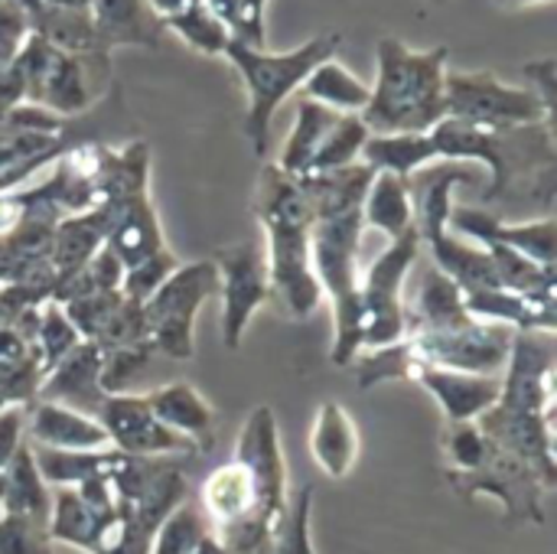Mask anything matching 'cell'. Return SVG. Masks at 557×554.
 Wrapping results in <instances>:
<instances>
[{
	"mask_svg": "<svg viewBox=\"0 0 557 554\" xmlns=\"http://www.w3.org/2000/svg\"><path fill=\"white\" fill-rule=\"evenodd\" d=\"M379 78L369 88L362 121L372 134L431 131L447 118V46L411 49L395 36L375 42Z\"/></svg>",
	"mask_w": 557,
	"mask_h": 554,
	"instance_id": "1",
	"label": "cell"
},
{
	"mask_svg": "<svg viewBox=\"0 0 557 554\" xmlns=\"http://www.w3.org/2000/svg\"><path fill=\"white\" fill-rule=\"evenodd\" d=\"M441 444L447 457V483L460 496H493L503 503L512 526H545V493L552 490L529 464L496 447L476 421L447 424Z\"/></svg>",
	"mask_w": 557,
	"mask_h": 554,
	"instance_id": "2",
	"label": "cell"
},
{
	"mask_svg": "<svg viewBox=\"0 0 557 554\" xmlns=\"http://www.w3.org/2000/svg\"><path fill=\"white\" fill-rule=\"evenodd\" d=\"M343 46V33H320L313 39H307L297 49L287 52H268L248 42L232 39L225 49V59L232 62V69L238 72L245 91H248V111H245V137L251 140V150L258 157L268 153L271 144V121L277 114V108L304 88L307 75L326 62L336 59Z\"/></svg>",
	"mask_w": 557,
	"mask_h": 554,
	"instance_id": "3",
	"label": "cell"
},
{
	"mask_svg": "<svg viewBox=\"0 0 557 554\" xmlns=\"http://www.w3.org/2000/svg\"><path fill=\"white\" fill-rule=\"evenodd\" d=\"M362 209H343L313 216L310 225V261L320 291L333 307V366L346 369L362 353V297H359V242Z\"/></svg>",
	"mask_w": 557,
	"mask_h": 554,
	"instance_id": "4",
	"label": "cell"
},
{
	"mask_svg": "<svg viewBox=\"0 0 557 554\" xmlns=\"http://www.w3.org/2000/svg\"><path fill=\"white\" fill-rule=\"evenodd\" d=\"M219 294V271L212 258L202 261H180V268L144 300V327L147 343L157 356L173 362H189L196 353L193 323L206 300Z\"/></svg>",
	"mask_w": 557,
	"mask_h": 554,
	"instance_id": "5",
	"label": "cell"
},
{
	"mask_svg": "<svg viewBox=\"0 0 557 554\" xmlns=\"http://www.w3.org/2000/svg\"><path fill=\"white\" fill-rule=\"evenodd\" d=\"M447 118H460L476 127L509 131L548 124L555 131V114L542 104L532 88L506 85L496 72H450L444 82Z\"/></svg>",
	"mask_w": 557,
	"mask_h": 554,
	"instance_id": "6",
	"label": "cell"
},
{
	"mask_svg": "<svg viewBox=\"0 0 557 554\" xmlns=\"http://www.w3.org/2000/svg\"><path fill=\"white\" fill-rule=\"evenodd\" d=\"M421 232L411 225L372 261L359 281L362 297V349H382L405 340L408 310H405V278L421 255Z\"/></svg>",
	"mask_w": 557,
	"mask_h": 554,
	"instance_id": "7",
	"label": "cell"
},
{
	"mask_svg": "<svg viewBox=\"0 0 557 554\" xmlns=\"http://www.w3.org/2000/svg\"><path fill=\"white\" fill-rule=\"evenodd\" d=\"M512 333L516 330L499 323L467 320L441 330H408L405 340L414 346L424 366H441L473 376H503L512 349Z\"/></svg>",
	"mask_w": 557,
	"mask_h": 554,
	"instance_id": "8",
	"label": "cell"
},
{
	"mask_svg": "<svg viewBox=\"0 0 557 554\" xmlns=\"http://www.w3.org/2000/svg\"><path fill=\"white\" fill-rule=\"evenodd\" d=\"M212 264L219 271L222 291V340L228 349H238L251 327V317L274 297L264 248L258 242L222 245L212 255Z\"/></svg>",
	"mask_w": 557,
	"mask_h": 554,
	"instance_id": "9",
	"label": "cell"
},
{
	"mask_svg": "<svg viewBox=\"0 0 557 554\" xmlns=\"http://www.w3.org/2000/svg\"><path fill=\"white\" fill-rule=\"evenodd\" d=\"M264 261L271 291L284 300L287 313L297 320H307L317 313L323 291L313 274L310 261V225L307 222H277L264 225Z\"/></svg>",
	"mask_w": 557,
	"mask_h": 554,
	"instance_id": "10",
	"label": "cell"
},
{
	"mask_svg": "<svg viewBox=\"0 0 557 554\" xmlns=\"http://www.w3.org/2000/svg\"><path fill=\"white\" fill-rule=\"evenodd\" d=\"M235 460L251 473L258 487V506L261 516L277 526L284 509H287V464L281 451V434H277V418L268 405H258L235 444Z\"/></svg>",
	"mask_w": 557,
	"mask_h": 554,
	"instance_id": "11",
	"label": "cell"
},
{
	"mask_svg": "<svg viewBox=\"0 0 557 554\" xmlns=\"http://www.w3.org/2000/svg\"><path fill=\"white\" fill-rule=\"evenodd\" d=\"M98 424L108 434V444L121 454L131 457H186V454H199L193 441H186L183 434L163 428L153 411L147 408L144 395H108L101 402V408L95 411Z\"/></svg>",
	"mask_w": 557,
	"mask_h": 554,
	"instance_id": "12",
	"label": "cell"
},
{
	"mask_svg": "<svg viewBox=\"0 0 557 554\" xmlns=\"http://www.w3.org/2000/svg\"><path fill=\"white\" fill-rule=\"evenodd\" d=\"M450 232H460L473 238L476 245L499 242L529 261H535L545 271L557 274V222L555 216L535 219V222H503L490 209H473V206H454L447 219Z\"/></svg>",
	"mask_w": 557,
	"mask_h": 554,
	"instance_id": "13",
	"label": "cell"
},
{
	"mask_svg": "<svg viewBox=\"0 0 557 554\" xmlns=\"http://www.w3.org/2000/svg\"><path fill=\"white\" fill-rule=\"evenodd\" d=\"M476 428L503 451L529 464L548 490L557 487L555 460V415H525L493 405L486 415L476 418Z\"/></svg>",
	"mask_w": 557,
	"mask_h": 554,
	"instance_id": "14",
	"label": "cell"
},
{
	"mask_svg": "<svg viewBox=\"0 0 557 554\" xmlns=\"http://www.w3.org/2000/svg\"><path fill=\"white\" fill-rule=\"evenodd\" d=\"M411 382H418L444 411L447 424H467L486 415L503 392L499 376H473V372H457V369H441V366H418Z\"/></svg>",
	"mask_w": 557,
	"mask_h": 554,
	"instance_id": "15",
	"label": "cell"
},
{
	"mask_svg": "<svg viewBox=\"0 0 557 554\" xmlns=\"http://www.w3.org/2000/svg\"><path fill=\"white\" fill-rule=\"evenodd\" d=\"M101 346L98 343H88L82 340L39 385L36 398L39 402H55V405H65V408H75L82 415H91L101 408V402L108 398L101 392Z\"/></svg>",
	"mask_w": 557,
	"mask_h": 554,
	"instance_id": "16",
	"label": "cell"
},
{
	"mask_svg": "<svg viewBox=\"0 0 557 554\" xmlns=\"http://www.w3.org/2000/svg\"><path fill=\"white\" fill-rule=\"evenodd\" d=\"M101 206H104L108 222H111L104 245L121 258L124 268L150 258L153 251H160L166 245L160 219H157L153 202H150V189L127 196V199H117V202H101Z\"/></svg>",
	"mask_w": 557,
	"mask_h": 554,
	"instance_id": "17",
	"label": "cell"
},
{
	"mask_svg": "<svg viewBox=\"0 0 557 554\" xmlns=\"http://www.w3.org/2000/svg\"><path fill=\"white\" fill-rule=\"evenodd\" d=\"M95 65H108V56H72V52L55 49L33 104H39L65 121L88 111L95 101V88H91Z\"/></svg>",
	"mask_w": 557,
	"mask_h": 554,
	"instance_id": "18",
	"label": "cell"
},
{
	"mask_svg": "<svg viewBox=\"0 0 557 554\" xmlns=\"http://www.w3.org/2000/svg\"><path fill=\"white\" fill-rule=\"evenodd\" d=\"M26 434L33 447H52V451L111 447L98 418L55 405V402H39V398L26 405Z\"/></svg>",
	"mask_w": 557,
	"mask_h": 554,
	"instance_id": "19",
	"label": "cell"
},
{
	"mask_svg": "<svg viewBox=\"0 0 557 554\" xmlns=\"http://www.w3.org/2000/svg\"><path fill=\"white\" fill-rule=\"evenodd\" d=\"M147 408L153 411V418L183 434L186 441L196 444V451H209L212 441H215V408L189 385V382H170V385H160L153 392L144 395Z\"/></svg>",
	"mask_w": 557,
	"mask_h": 554,
	"instance_id": "20",
	"label": "cell"
},
{
	"mask_svg": "<svg viewBox=\"0 0 557 554\" xmlns=\"http://www.w3.org/2000/svg\"><path fill=\"white\" fill-rule=\"evenodd\" d=\"M108 212L104 206L65 216L55 222L52 232V251H49V264L55 271V287L69 278H75L78 271H85V264L104 248L108 242Z\"/></svg>",
	"mask_w": 557,
	"mask_h": 554,
	"instance_id": "21",
	"label": "cell"
},
{
	"mask_svg": "<svg viewBox=\"0 0 557 554\" xmlns=\"http://www.w3.org/2000/svg\"><path fill=\"white\" fill-rule=\"evenodd\" d=\"M88 16L104 56L117 46H157L163 33L147 0H91Z\"/></svg>",
	"mask_w": 557,
	"mask_h": 554,
	"instance_id": "22",
	"label": "cell"
},
{
	"mask_svg": "<svg viewBox=\"0 0 557 554\" xmlns=\"http://www.w3.org/2000/svg\"><path fill=\"white\" fill-rule=\"evenodd\" d=\"M310 454L317 467L333 480H343L352 473L356 457H359V431H356L352 415L339 402H323L317 408L313 431H310Z\"/></svg>",
	"mask_w": 557,
	"mask_h": 554,
	"instance_id": "23",
	"label": "cell"
},
{
	"mask_svg": "<svg viewBox=\"0 0 557 554\" xmlns=\"http://www.w3.org/2000/svg\"><path fill=\"white\" fill-rule=\"evenodd\" d=\"M441 160L431 140V131H405V134H369L359 163H366L372 173H395L405 180H414L418 170Z\"/></svg>",
	"mask_w": 557,
	"mask_h": 554,
	"instance_id": "24",
	"label": "cell"
},
{
	"mask_svg": "<svg viewBox=\"0 0 557 554\" xmlns=\"http://www.w3.org/2000/svg\"><path fill=\"white\" fill-rule=\"evenodd\" d=\"M33 460L39 477L46 480V487H78L85 480L95 477H114L121 470V464L127 460V454L114 451V447H101V451H52V447H33Z\"/></svg>",
	"mask_w": 557,
	"mask_h": 554,
	"instance_id": "25",
	"label": "cell"
},
{
	"mask_svg": "<svg viewBox=\"0 0 557 554\" xmlns=\"http://www.w3.org/2000/svg\"><path fill=\"white\" fill-rule=\"evenodd\" d=\"M362 225L398 238L414 225V189L411 180L395 173H375L362 199Z\"/></svg>",
	"mask_w": 557,
	"mask_h": 554,
	"instance_id": "26",
	"label": "cell"
},
{
	"mask_svg": "<svg viewBox=\"0 0 557 554\" xmlns=\"http://www.w3.org/2000/svg\"><path fill=\"white\" fill-rule=\"evenodd\" d=\"M339 111H330L310 98H300L297 101V118H294V127L284 140V150H281V160L274 163L281 173L287 176H307L310 167H313V157L323 144V137L330 134V127L336 124Z\"/></svg>",
	"mask_w": 557,
	"mask_h": 554,
	"instance_id": "27",
	"label": "cell"
},
{
	"mask_svg": "<svg viewBox=\"0 0 557 554\" xmlns=\"http://www.w3.org/2000/svg\"><path fill=\"white\" fill-rule=\"evenodd\" d=\"M49 509H52V493L46 487V480L36 470L33 451L29 444H23L13 460L7 464V487H3V500H0V513L3 516H23V519H36V522H49Z\"/></svg>",
	"mask_w": 557,
	"mask_h": 554,
	"instance_id": "28",
	"label": "cell"
},
{
	"mask_svg": "<svg viewBox=\"0 0 557 554\" xmlns=\"http://www.w3.org/2000/svg\"><path fill=\"white\" fill-rule=\"evenodd\" d=\"M300 91H304V98H310L330 111H339V114H362L369 104V85L359 75H352L339 59L320 62L307 75Z\"/></svg>",
	"mask_w": 557,
	"mask_h": 554,
	"instance_id": "29",
	"label": "cell"
},
{
	"mask_svg": "<svg viewBox=\"0 0 557 554\" xmlns=\"http://www.w3.org/2000/svg\"><path fill=\"white\" fill-rule=\"evenodd\" d=\"M473 320L463 307V291L437 268L424 274L414 310H408V330H441ZM405 330V333H408Z\"/></svg>",
	"mask_w": 557,
	"mask_h": 554,
	"instance_id": "30",
	"label": "cell"
},
{
	"mask_svg": "<svg viewBox=\"0 0 557 554\" xmlns=\"http://www.w3.org/2000/svg\"><path fill=\"white\" fill-rule=\"evenodd\" d=\"M108 516H95L72 487H59L52 493V509H49L46 532H49L52 545L59 542V545L78 549V552H91L95 535H98V529H101V522Z\"/></svg>",
	"mask_w": 557,
	"mask_h": 554,
	"instance_id": "31",
	"label": "cell"
},
{
	"mask_svg": "<svg viewBox=\"0 0 557 554\" xmlns=\"http://www.w3.org/2000/svg\"><path fill=\"white\" fill-rule=\"evenodd\" d=\"M163 29L176 33L189 49H196L202 56H225L228 42L235 39L232 29H228V23L219 13H212L206 3H196L189 10L163 20Z\"/></svg>",
	"mask_w": 557,
	"mask_h": 554,
	"instance_id": "32",
	"label": "cell"
},
{
	"mask_svg": "<svg viewBox=\"0 0 557 554\" xmlns=\"http://www.w3.org/2000/svg\"><path fill=\"white\" fill-rule=\"evenodd\" d=\"M418 366H421V359L408 340H398L382 349H362V356L356 362V385L362 392H369L382 382H411Z\"/></svg>",
	"mask_w": 557,
	"mask_h": 554,
	"instance_id": "33",
	"label": "cell"
},
{
	"mask_svg": "<svg viewBox=\"0 0 557 554\" xmlns=\"http://www.w3.org/2000/svg\"><path fill=\"white\" fill-rule=\"evenodd\" d=\"M82 343L78 330L69 323L62 304L55 300H46L39 307V327H36V336H33V353L39 359V369H42V379Z\"/></svg>",
	"mask_w": 557,
	"mask_h": 554,
	"instance_id": "34",
	"label": "cell"
},
{
	"mask_svg": "<svg viewBox=\"0 0 557 554\" xmlns=\"http://www.w3.org/2000/svg\"><path fill=\"white\" fill-rule=\"evenodd\" d=\"M369 127L362 121V114H339L336 124L330 127V134L323 137L310 173H326V170H343L359 163V153L369 140Z\"/></svg>",
	"mask_w": 557,
	"mask_h": 554,
	"instance_id": "35",
	"label": "cell"
},
{
	"mask_svg": "<svg viewBox=\"0 0 557 554\" xmlns=\"http://www.w3.org/2000/svg\"><path fill=\"white\" fill-rule=\"evenodd\" d=\"M310 513H313V487H304L297 500L287 503L268 545L258 554H317L310 539Z\"/></svg>",
	"mask_w": 557,
	"mask_h": 554,
	"instance_id": "36",
	"label": "cell"
},
{
	"mask_svg": "<svg viewBox=\"0 0 557 554\" xmlns=\"http://www.w3.org/2000/svg\"><path fill=\"white\" fill-rule=\"evenodd\" d=\"M206 535H212V526L202 516V509L180 503L157 529L150 554H193Z\"/></svg>",
	"mask_w": 557,
	"mask_h": 554,
	"instance_id": "37",
	"label": "cell"
},
{
	"mask_svg": "<svg viewBox=\"0 0 557 554\" xmlns=\"http://www.w3.org/2000/svg\"><path fill=\"white\" fill-rule=\"evenodd\" d=\"M101 392L104 395H127L144 369L150 366V359L157 356L150 343H137V346H117V349H101Z\"/></svg>",
	"mask_w": 557,
	"mask_h": 554,
	"instance_id": "38",
	"label": "cell"
},
{
	"mask_svg": "<svg viewBox=\"0 0 557 554\" xmlns=\"http://www.w3.org/2000/svg\"><path fill=\"white\" fill-rule=\"evenodd\" d=\"M121 304V294H104V291H91V294H78V297H69L62 300V310L69 317V323L78 330L82 340L88 343H98L108 320L114 317Z\"/></svg>",
	"mask_w": 557,
	"mask_h": 554,
	"instance_id": "39",
	"label": "cell"
},
{
	"mask_svg": "<svg viewBox=\"0 0 557 554\" xmlns=\"http://www.w3.org/2000/svg\"><path fill=\"white\" fill-rule=\"evenodd\" d=\"M180 268V258L163 245L160 251H153L150 258L124 268V278H121V297L124 300H134V304H144L150 300V294Z\"/></svg>",
	"mask_w": 557,
	"mask_h": 554,
	"instance_id": "40",
	"label": "cell"
},
{
	"mask_svg": "<svg viewBox=\"0 0 557 554\" xmlns=\"http://www.w3.org/2000/svg\"><path fill=\"white\" fill-rule=\"evenodd\" d=\"M0 554H55L42 522L0 513Z\"/></svg>",
	"mask_w": 557,
	"mask_h": 554,
	"instance_id": "41",
	"label": "cell"
},
{
	"mask_svg": "<svg viewBox=\"0 0 557 554\" xmlns=\"http://www.w3.org/2000/svg\"><path fill=\"white\" fill-rule=\"evenodd\" d=\"M29 33H33L29 13L13 0H0V78L13 65V59L20 56Z\"/></svg>",
	"mask_w": 557,
	"mask_h": 554,
	"instance_id": "42",
	"label": "cell"
},
{
	"mask_svg": "<svg viewBox=\"0 0 557 554\" xmlns=\"http://www.w3.org/2000/svg\"><path fill=\"white\" fill-rule=\"evenodd\" d=\"M264 10H268V0H235L232 23H228L232 36L238 42L264 49Z\"/></svg>",
	"mask_w": 557,
	"mask_h": 554,
	"instance_id": "43",
	"label": "cell"
},
{
	"mask_svg": "<svg viewBox=\"0 0 557 554\" xmlns=\"http://www.w3.org/2000/svg\"><path fill=\"white\" fill-rule=\"evenodd\" d=\"M85 278L91 284V291H104V294H121V278H124V264L121 258L104 245L88 264H85Z\"/></svg>",
	"mask_w": 557,
	"mask_h": 554,
	"instance_id": "44",
	"label": "cell"
},
{
	"mask_svg": "<svg viewBox=\"0 0 557 554\" xmlns=\"http://www.w3.org/2000/svg\"><path fill=\"white\" fill-rule=\"evenodd\" d=\"M23 444H26V405H7L0 411V467H7Z\"/></svg>",
	"mask_w": 557,
	"mask_h": 554,
	"instance_id": "45",
	"label": "cell"
},
{
	"mask_svg": "<svg viewBox=\"0 0 557 554\" xmlns=\"http://www.w3.org/2000/svg\"><path fill=\"white\" fill-rule=\"evenodd\" d=\"M529 78H532V91L542 98V104L555 114L557 108V62L552 56H545V59H535V62H529L525 69H522Z\"/></svg>",
	"mask_w": 557,
	"mask_h": 554,
	"instance_id": "46",
	"label": "cell"
},
{
	"mask_svg": "<svg viewBox=\"0 0 557 554\" xmlns=\"http://www.w3.org/2000/svg\"><path fill=\"white\" fill-rule=\"evenodd\" d=\"M196 3H206V0H147L153 16L160 20V26H163V20H170V16H176V13H183V10H189Z\"/></svg>",
	"mask_w": 557,
	"mask_h": 554,
	"instance_id": "47",
	"label": "cell"
},
{
	"mask_svg": "<svg viewBox=\"0 0 557 554\" xmlns=\"http://www.w3.org/2000/svg\"><path fill=\"white\" fill-rule=\"evenodd\" d=\"M193 554H232V552H228V549H225V545H222L215 535H206V539L199 542V549H196Z\"/></svg>",
	"mask_w": 557,
	"mask_h": 554,
	"instance_id": "48",
	"label": "cell"
},
{
	"mask_svg": "<svg viewBox=\"0 0 557 554\" xmlns=\"http://www.w3.org/2000/svg\"><path fill=\"white\" fill-rule=\"evenodd\" d=\"M46 7H59V10H88L91 0H42Z\"/></svg>",
	"mask_w": 557,
	"mask_h": 554,
	"instance_id": "49",
	"label": "cell"
},
{
	"mask_svg": "<svg viewBox=\"0 0 557 554\" xmlns=\"http://www.w3.org/2000/svg\"><path fill=\"white\" fill-rule=\"evenodd\" d=\"M13 3H20V7H23V10L29 13V20H33V16H36V13L42 10V0H13Z\"/></svg>",
	"mask_w": 557,
	"mask_h": 554,
	"instance_id": "50",
	"label": "cell"
},
{
	"mask_svg": "<svg viewBox=\"0 0 557 554\" xmlns=\"http://www.w3.org/2000/svg\"><path fill=\"white\" fill-rule=\"evenodd\" d=\"M496 3H519V7H525V3H548V0H496Z\"/></svg>",
	"mask_w": 557,
	"mask_h": 554,
	"instance_id": "51",
	"label": "cell"
},
{
	"mask_svg": "<svg viewBox=\"0 0 557 554\" xmlns=\"http://www.w3.org/2000/svg\"><path fill=\"white\" fill-rule=\"evenodd\" d=\"M3 487H7V467H0V500H3Z\"/></svg>",
	"mask_w": 557,
	"mask_h": 554,
	"instance_id": "52",
	"label": "cell"
},
{
	"mask_svg": "<svg viewBox=\"0 0 557 554\" xmlns=\"http://www.w3.org/2000/svg\"><path fill=\"white\" fill-rule=\"evenodd\" d=\"M7 405H10V398H7V395H3V392H0V411H3V408H7Z\"/></svg>",
	"mask_w": 557,
	"mask_h": 554,
	"instance_id": "53",
	"label": "cell"
},
{
	"mask_svg": "<svg viewBox=\"0 0 557 554\" xmlns=\"http://www.w3.org/2000/svg\"><path fill=\"white\" fill-rule=\"evenodd\" d=\"M0 264H3V238H0Z\"/></svg>",
	"mask_w": 557,
	"mask_h": 554,
	"instance_id": "54",
	"label": "cell"
}]
</instances>
